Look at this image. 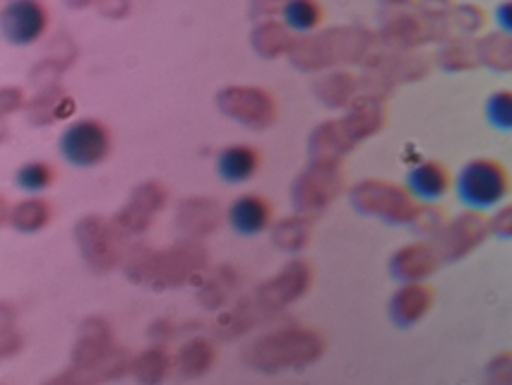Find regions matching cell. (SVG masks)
Wrapping results in <instances>:
<instances>
[{
    "mask_svg": "<svg viewBox=\"0 0 512 385\" xmlns=\"http://www.w3.org/2000/svg\"><path fill=\"white\" fill-rule=\"evenodd\" d=\"M433 301H436V294L426 282H404L390 299V318L400 328H412L424 321Z\"/></svg>",
    "mask_w": 512,
    "mask_h": 385,
    "instance_id": "cell-10",
    "label": "cell"
},
{
    "mask_svg": "<svg viewBox=\"0 0 512 385\" xmlns=\"http://www.w3.org/2000/svg\"><path fill=\"white\" fill-rule=\"evenodd\" d=\"M488 123L498 130H512V92L503 90L491 94L486 104Z\"/></svg>",
    "mask_w": 512,
    "mask_h": 385,
    "instance_id": "cell-23",
    "label": "cell"
},
{
    "mask_svg": "<svg viewBox=\"0 0 512 385\" xmlns=\"http://www.w3.org/2000/svg\"><path fill=\"white\" fill-rule=\"evenodd\" d=\"M275 207L258 193H246L236 198L229 207V224L236 234L258 236L272 224Z\"/></svg>",
    "mask_w": 512,
    "mask_h": 385,
    "instance_id": "cell-11",
    "label": "cell"
},
{
    "mask_svg": "<svg viewBox=\"0 0 512 385\" xmlns=\"http://www.w3.org/2000/svg\"><path fill=\"white\" fill-rule=\"evenodd\" d=\"M164 195L157 188H150V193L140 191L133 198L125 210L118 215V224H121L123 231H130V234H142L152 224V219L157 217V212L162 210Z\"/></svg>",
    "mask_w": 512,
    "mask_h": 385,
    "instance_id": "cell-15",
    "label": "cell"
},
{
    "mask_svg": "<svg viewBox=\"0 0 512 385\" xmlns=\"http://www.w3.org/2000/svg\"><path fill=\"white\" fill-rule=\"evenodd\" d=\"M130 366H133V376L142 385H162L166 376H169L171 366H174V359H171V354L164 347L154 345L140 352Z\"/></svg>",
    "mask_w": 512,
    "mask_h": 385,
    "instance_id": "cell-17",
    "label": "cell"
},
{
    "mask_svg": "<svg viewBox=\"0 0 512 385\" xmlns=\"http://www.w3.org/2000/svg\"><path fill=\"white\" fill-rule=\"evenodd\" d=\"M325 352V340L311 328H284L263 335L246 349V361L253 369L277 373L313 364Z\"/></svg>",
    "mask_w": 512,
    "mask_h": 385,
    "instance_id": "cell-1",
    "label": "cell"
},
{
    "mask_svg": "<svg viewBox=\"0 0 512 385\" xmlns=\"http://www.w3.org/2000/svg\"><path fill=\"white\" fill-rule=\"evenodd\" d=\"M313 282V268L303 260H294L287 268H282L279 275L260 284L258 292H255V306L260 311H282L289 304H294L296 299H301L303 294L311 289Z\"/></svg>",
    "mask_w": 512,
    "mask_h": 385,
    "instance_id": "cell-6",
    "label": "cell"
},
{
    "mask_svg": "<svg viewBox=\"0 0 512 385\" xmlns=\"http://www.w3.org/2000/svg\"><path fill=\"white\" fill-rule=\"evenodd\" d=\"M354 203L359 210L366 212V215H378L388 222H414L419 210H416L414 200L409 195L400 191H392V188H385V191H371V188H361L354 195Z\"/></svg>",
    "mask_w": 512,
    "mask_h": 385,
    "instance_id": "cell-9",
    "label": "cell"
},
{
    "mask_svg": "<svg viewBox=\"0 0 512 385\" xmlns=\"http://www.w3.org/2000/svg\"><path fill=\"white\" fill-rule=\"evenodd\" d=\"M178 222H181V227L193 236L210 234V231L217 229V212H214V207L212 210H186V207H183Z\"/></svg>",
    "mask_w": 512,
    "mask_h": 385,
    "instance_id": "cell-24",
    "label": "cell"
},
{
    "mask_svg": "<svg viewBox=\"0 0 512 385\" xmlns=\"http://www.w3.org/2000/svg\"><path fill=\"white\" fill-rule=\"evenodd\" d=\"M484 385H512V352L500 354L486 366Z\"/></svg>",
    "mask_w": 512,
    "mask_h": 385,
    "instance_id": "cell-25",
    "label": "cell"
},
{
    "mask_svg": "<svg viewBox=\"0 0 512 385\" xmlns=\"http://www.w3.org/2000/svg\"><path fill=\"white\" fill-rule=\"evenodd\" d=\"M496 22L500 25V29H505V32L512 34V0H508V3H503V5H498Z\"/></svg>",
    "mask_w": 512,
    "mask_h": 385,
    "instance_id": "cell-27",
    "label": "cell"
},
{
    "mask_svg": "<svg viewBox=\"0 0 512 385\" xmlns=\"http://www.w3.org/2000/svg\"><path fill=\"white\" fill-rule=\"evenodd\" d=\"M263 157L253 145H229L219 152L217 171L226 183H246L258 174Z\"/></svg>",
    "mask_w": 512,
    "mask_h": 385,
    "instance_id": "cell-13",
    "label": "cell"
},
{
    "mask_svg": "<svg viewBox=\"0 0 512 385\" xmlns=\"http://www.w3.org/2000/svg\"><path fill=\"white\" fill-rule=\"evenodd\" d=\"M111 152V133L109 128L94 118H82L75 121L73 126L65 128L61 138V154L65 162L73 167H97L104 162Z\"/></svg>",
    "mask_w": 512,
    "mask_h": 385,
    "instance_id": "cell-4",
    "label": "cell"
},
{
    "mask_svg": "<svg viewBox=\"0 0 512 385\" xmlns=\"http://www.w3.org/2000/svg\"><path fill=\"white\" fill-rule=\"evenodd\" d=\"M450 186H452L450 171L438 162H421L419 167H414L407 176L409 195L416 200H424V203L440 200L450 191Z\"/></svg>",
    "mask_w": 512,
    "mask_h": 385,
    "instance_id": "cell-14",
    "label": "cell"
},
{
    "mask_svg": "<svg viewBox=\"0 0 512 385\" xmlns=\"http://www.w3.org/2000/svg\"><path fill=\"white\" fill-rule=\"evenodd\" d=\"M488 231H491V219H486L479 210L452 219L443 234H440V258L460 260L469 256L476 246L484 244Z\"/></svg>",
    "mask_w": 512,
    "mask_h": 385,
    "instance_id": "cell-7",
    "label": "cell"
},
{
    "mask_svg": "<svg viewBox=\"0 0 512 385\" xmlns=\"http://www.w3.org/2000/svg\"><path fill=\"white\" fill-rule=\"evenodd\" d=\"M17 186L27 193H41L46 188L53 186L56 181V171H53L51 164L46 162H29L17 171Z\"/></svg>",
    "mask_w": 512,
    "mask_h": 385,
    "instance_id": "cell-22",
    "label": "cell"
},
{
    "mask_svg": "<svg viewBox=\"0 0 512 385\" xmlns=\"http://www.w3.org/2000/svg\"><path fill=\"white\" fill-rule=\"evenodd\" d=\"M272 239H275V244L282 248V251L299 253L306 248L308 241H311V227H308L306 219L301 217L284 219V222H279L275 231H272Z\"/></svg>",
    "mask_w": 512,
    "mask_h": 385,
    "instance_id": "cell-20",
    "label": "cell"
},
{
    "mask_svg": "<svg viewBox=\"0 0 512 385\" xmlns=\"http://www.w3.org/2000/svg\"><path fill=\"white\" fill-rule=\"evenodd\" d=\"M323 5L318 0H287L282 5L284 25L294 32H313L323 22Z\"/></svg>",
    "mask_w": 512,
    "mask_h": 385,
    "instance_id": "cell-19",
    "label": "cell"
},
{
    "mask_svg": "<svg viewBox=\"0 0 512 385\" xmlns=\"http://www.w3.org/2000/svg\"><path fill=\"white\" fill-rule=\"evenodd\" d=\"M205 260V248L195 244L164 248V251L140 248L128 260V275L154 289H171L193 280L205 268Z\"/></svg>",
    "mask_w": 512,
    "mask_h": 385,
    "instance_id": "cell-2",
    "label": "cell"
},
{
    "mask_svg": "<svg viewBox=\"0 0 512 385\" xmlns=\"http://www.w3.org/2000/svg\"><path fill=\"white\" fill-rule=\"evenodd\" d=\"M236 287V272L231 268H219L217 272H212L207 277V282L202 284L200 289V301L207 308H219L222 304H226L231 292Z\"/></svg>",
    "mask_w": 512,
    "mask_h": 385,
    "instance_id": "cell-21",
    "label": "cell"
},
{
    "mask_svg": "<svg viewBox=\"0 0 512 385\" xmlns=\"http://www.w3.org/2000/svg\"><path fill=\"white\" fill-rule=\"evenodd\" d=\"M491 231L503 236V239H512V205L500 207L496 215L491 217Z\"/></svg>",
    "mask_w": 512,
    "mask_h": 385,
    "instance_id": "cell-26",
    "label": "cell"
},
{
    "mask_svg": "<svg viewBox=\"0 0 512 385\" xmlns=\"http://www.w3.org/2000/svg\"><path fill=\"white\" fill-rule=\"evenodd\" d=\"M51 217H53V207L41 198H29L25 203L15 205L13 212H8V222L13 224L15 229L25 231V234L41 231L51 222Z\"/></svg>",
    "mask_w": 512,
    "mask_h": 385,
    "instance_id": "cell-18",
    "label": "cell"
},
{
    "mask_svg": "<svg viewBox=\"0 0 512 385\" xmlns=\"http://www.w3.org/2000/svg\"><path fill=\"white\" fill-rule=\"evenodd\" d=\"M49 27V13L39 0H10L3 10V32L13 44H34Z\"/></svg>",
    "mask_w": 512,
    "mask_h": 385,
    "instance_id": "cell-8",
    "label": "cell"
},
{
    "mask_svg": "<svg viewBox=\"0 0 512 385\" xmlns=\"http://www.w3.org/2000/svg\"><path fill=\"white\" fill-rule=\"evenodd\" d=\"M77 231V244L82 248V256L94 270L106 272L121 263L125 244L123 236L106 219H85Z\"/></svg>",
    "mask_w": 512,
    "mask_h": 385,
    "instance_id": "cell-5",
    "label": "cell"
},
{
    "mask_svg": "<svg viewBox=\"0 0 512 385\" xmlns=\"http://www.w3.org/2000/svg\"><path fill=\"white\" fill-rule=\"evenodd\" d=\"M455 186L462 203L481 212L503 203L508 198L512 181L508 169L500 162H493V159H472L469 164H464Z\"/></svg>",
    "mask_w": 512,
    "mask_h": 385,
    "instance_id": "cell-3",
    "label": "cell"
},
{
    "mask_svg": "<svg viewBox=\"0 0 512 385\" xmlns=\"http://www.w3.org/2000/svg\"><path fill=\"white\" fill-rule=\"evenodd\" d=\"M440 251L431 244H409L400 248L390 260L392 275L404 282H424L436 272Z\"/></svg>",
    "mask_w": 512,
    "mask_h": 385,
    "instance_id": "cell-12",
    "label": "cell"
},
{
    "mask_svg": "<svg viewBox=\"0 0 512 385\" xmlns=\"http://www.w3.org/2000/svg\"><path fill=\"white\" fill-rule=\"evenodd\" d=\"M214 359H217V349L210 340L205 337H195L178 349L176 354V369L188 378L205 376L207 371L214 366Z\"/></svg>",
    "mask_w": 512,
    "mask_h": 385,
    "instance_id": "cell-16",
    "label": "cell"
}]
</instances>
